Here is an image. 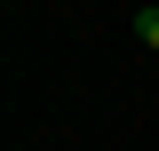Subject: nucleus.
I'll use <instances>...</instances> for the list:
<instances>
[{"mask_svg":"<svg viewBox=\"0 0 159 151\" xmlns=\"http://www.w3.org/2000/svg\"><path fill=\"white\" fill-rule=\"evenodd\" d=\"M135 40H143V48H159V0H143V8H135Z\"/></svg>","mask_w":159,"mask_h":151,"instance_id":"1","label":"nucleus"}]
</instances>
